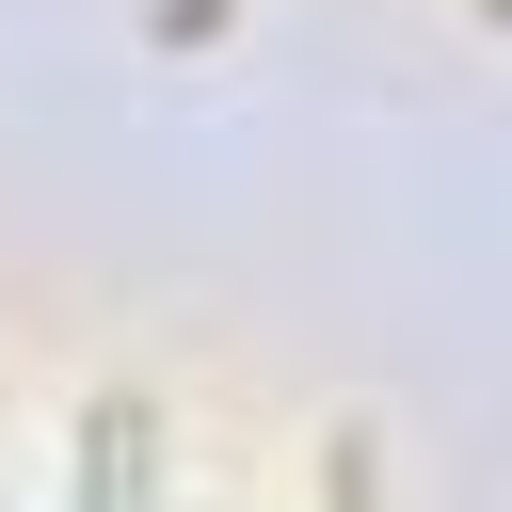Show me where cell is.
<instances>
[{"instance_id": "obj_1", "label": "cell", "mask_w": 512, "mask_h": 512, "mask_svg": "<svg viewBox=\"0 0 512 512\" xmlns=\"http://www.w3.org/2000/svg\"><path fill=\"white\" fill-rule=\"evenodd\" d=\"M144 496H160V400L128 384V400L80 416V480H64V512H144Z\"/></svg>"}, {"instance_id": "obj_2", "label": "cell", "mask_w": 512, "mask_h": 512, "mask_svg": "<svg viewBox=\"0 0 512 512\" xmlns=\"http://www.w3.org/2000/svg\"><path fill=\"white\" fill-rule=\"evenodd\" d=\"M320 512H368V416L320 432Z\"/></svg>"}, {"instance_id": "obj_3", "label": "cell", "mask_w": 512, "mask_h": 512, "mask_svg": "<svg viewBox=\"0 0 512 512\" xmlns=\"http://www.w3.org/2000/svg\"><path fill=\"white\" fill-rule=\"evenodd\" d=\"M480 16H512V0H480Z\"/></svg>"}]
</instances>
